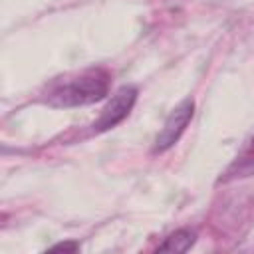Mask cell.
<instances>
[{
  "instance_id": "6da1fadb",
  "label": "cell",
  "mask_w": 254,
  "mask_h": 254,
  "mask_svg": "<svg viewBox=\"0 0 254 254\" xmlns=\"http://www.w3.org/2000/svg\"><path fill=\"white\" fill-rule=\"evenodd\" d=\"M109 73L101 67H91L56 83L46 93V103L52 107H81L101 101L109 91Z\"/></svg>"
},
{
  "instance_id": "7a4b0ae2",
  "label": "cell",
  "mask_w": 254,
  "mask_h": 254,
  "mask_svg": "<svg viewBox=\"0 0 254 254\" xmlns=\"http://www.w3.org/2000/svg\"><path fill=\"white\" fill-rule=\"evenodd\" d=\"M192 115H194V101L190 97H187L165 119L161 131L157 133V137L153 141V153H165V151H169L181 139V135L185 133V129L190 123Z\"/></svg>"
},
{
  "instance_id": "3957f363",
  "label": "cell",
  "mask_w": 254,
  "mask_h": 254,
  "mask_svg": "<svg viewBox=\"0 0 254 254\" xmlns=\"http://www.w3.org/2000/svg\"><path fill=\"white\" fill-rule=\"evenodd\" d=\"M137 95H139V91L135 85H121L115 91V95L107 101V105L103 107V111L99 113L95 123L91 125L93 133H103V131H109L115 125H119L135 107Z\"/></svg>"
},
{
  "instance_id": "277c9868",
  "label": "cell",
  "mask_w": 254,
  "mask_h": 254,
  "mask_svg": "<svg viewBox=\"0 0 254 254\" xmlns=\"http://www.w3.org/2000/svg\"><path fill=\"white\" fill-rule=\"evenodd\" d=\"M196 242V234L190 228H179L173 234L165 238L163 244H159L157 252H187Z\"/></svg>"
},
{
  "instance_id": "5b68a950",
  "label": "cell",
  "mask_w": 254,
  "mask_h": 254,
  "mask_svg": "<svg viewBox=\"0 0 254 254\" xmlns=\"http://www.w3.org/2000/svg\"><path fill=\"white\" fill-rule=\"evenodd\" d=\"M77 250H79L77 242H60L50 248V252H77Z\"/></svg>"
}]
</instances>
